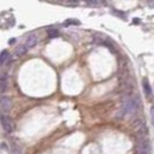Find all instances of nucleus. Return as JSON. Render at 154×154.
<instances>
[{
	"label": "nucleus",
	"instance_id": "7",
	"mask_svg": "<svg viewBox=\"0 0 154 154\" xmlns=\"http://www.w3.org/2000/svg\"><path fill=\"white\" fill-rule=\"evenodd\" d=\"M8 85V77H7V73H1V77H0V92L1 93H5L6 88H7Z\"/></svg>",
	"mask_w": 154,
	"mask_h": 154
},
{
	"label": "nucleus",
	"instance_id": "4",
	"mask_svg": "<svg viewBox=\"0 0 154 154\" xmlns=\"http://www.w3.org/2000/svg\"><path fill=\"white\" fill-rule=\"evenodd\" d=\"M0 107H1V110H2V114L8 112L12 109V101H11V99L8 96L2 95L1 100H0Z\"/></svg>",
	"mask_w": 154,
	"mask_h": 154
},
{
	"label": "nucleus",
	"instance_id": "11",
	"mask_svg": "<svg viewBox=\"0 0 154 154\" xmlns=\"http://www.w3.org/2000/svg\"><path fill=\"white\" fill-rule=\"evenodd\" d=\"M12 152H13V154H22V151H21V148L17 146V145H13Z\"/></svg>",
	"mask_w": 154,
	"mask_h": 154
},
{
	"label": "nucleus",
	"instance_id": "1",
	"mask_svg": "<svg viewBox=\"0 0 154 154\" xmlns=\"http://www.w3.org/2000/svg\"><path fill=\"white\" fill-rule=\"evenodd\" d=\"M138 110V99L137 97H129L123 102L122 108L119 109L117 118H123L125 116H133Z\"/></svg>",
	"mask_w": 154,
	"mask_h": 154
},
{
	"label": "nucleus",
	"instance_id": "5",
	"mask_svg": "<svg viewBox=\"0 0 154 154\" xmlns=\"http://www.w3.org/2000/svg\"><path fill=\"white\" fill-rule=\"evenodd\" d=\"M37 41H38V36L36 34H30V35H28V37L26 39V43L23 45L29 50V49H31V48H34V46L36 45Z\"/></svg>",
	"mask_w": 154,
	"mask_h": 154
},
{
	"label": "nucleus",
	"instance_id": "9",
	"mask_svg": "<svg viewBox=\"0 0 154 154\" xmlns=\"http://www.w3.org/2000/svg\"><path fill=\"white\" fill-rule=\"evenodd\" d=\"M28 51V49L26 48L24 45H20L17 46L15 49V52H14V54H15L16 57H22L23 54H26V52Z\"/></svg>",
	"mask_w": 154,
	"mask_h": 154
},
{
	"label": "nucleus",
	"instance_id": "3",
	"mask_svg": "<svg viewBox=\"0 0 154 154\" xmlns=\"http://www.w3.org/2000/svg\"><path fill=\"white\" fill-rule=\"evenodd\" d=\"M0 119H1V126H2L4 131L8 132V133H11V132L13 131V123H12V119H11L8 116H6V114H2V112H1Z\"/></svg>",
	"mask_w": 154,
	"mask_h": 154
},
{
	"label": "nucleus",
	"instance_id": "6",
	"mask_svg": "<svg viewBox=\"0 0 154 154\" xmlns=\"http://www.w3.org/2000/svg\"><path fill=\"white\" fill-rule=\"evenodd\" d=\"M143 87H144V92H145V95H146L148 99L152 97L153 95V92H152V88H151V85H149V81L147 80L146 78L143 79Z\"/></svg>",
	"mask_w": 154,
	"mask_h": 154
},
{
	"label": "nucleus",
	"instance_id": "10",
	"mask_svg": "<svg viewBox=\"0 0 154 154\" xmlns=\"http://www.w3.org/2000/svg\"><path fill=\"white\" fill-rule=\"evenodd\" d=\"M58 30L57 29H54V28H49L48 29V36L50 37V38H56L57 36H58Z\"/></svg>",
	"mask_w": 154,
	"mask_h": 154
},
{
	"label": "nucleus",
	"instance_id": "8",
	"mask_svg": "<svg viewBox=\"0 0 154 154\" xmlns=\"http://www.w3.org/2000/svg\"><path fill=\"white\" fill-rule=\"evenodd\" d=\"M7 60L11 62V54H8L6 50H4L1 52V56H0V64H1V66H5Z\"/></svg>",
	"mask_w": 154,
	"mask_h": 154
},
{
	"label": "nucleus",
	"instance_id": "2",
	"mask_svg": "<svg viewBox=\"0 0 154 154\" xmlns=\"http://www.w3.org/2000/svg\"><path fill=\"white\" fill-rule=\"evenodd\" d=\"M137 154H151L149 143L146 138H140L137 144Z\"/></svg>",
	"mask_w": 154,
	"mask_h": 154
},
{
	"label": "nucleus",
	"instance_id": "13",
	"mask_svg": "<svg viewBox=\"0 0 154 154\" xmlns=\"http://www.w3.org/2000/svg\"><path fill=\"white\" fill-rule=\"evenodd\" d=\"M67 23H73V24H80V22L79 21H73V20H69V21H67Z\"/></svg>",
	"mask_w": 154,
	"mask_h": 154
},
{
	"label": "nucleus",
	"instance_id": "12",
	"mask_svg": "<svg viewBox=\"0 0 154 154\" xmlns=\"http://www.w3.org/2000/svg\"><path fill=\"white\" fill-rule=\"evenodd\" d=\"M151 117H152V124L154 125V107L151 110Z\"/></svg>",
	"mask_w": 154,
	"mask_h": 154
}]
</instances>
